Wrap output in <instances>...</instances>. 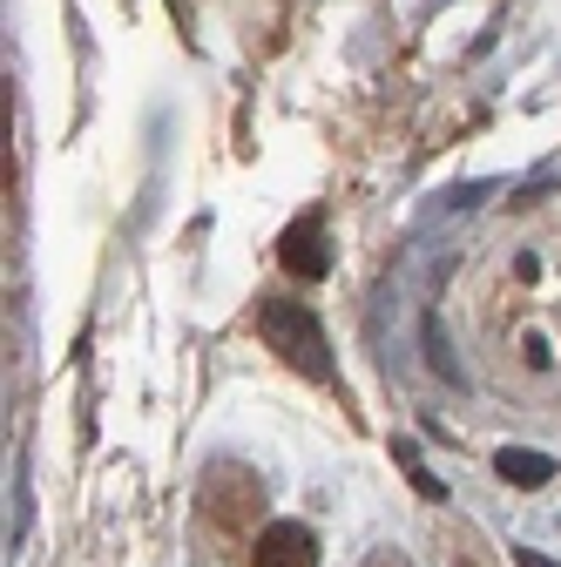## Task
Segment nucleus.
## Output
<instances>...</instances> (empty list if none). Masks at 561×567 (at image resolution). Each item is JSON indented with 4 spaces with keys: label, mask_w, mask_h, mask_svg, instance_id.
<instances>
[{
    "label": "nucleus",
    "mask_w": 561,
    "mask_h": 567,
    "mask_svg": "<svg viewBox=\"0 0 561 567\" xmlns=\"http://www.w3.org/2000/svg\"><path fill=\"white\" fill-rule=\"evenodd\" d=\"M264 344H271L298 379L332 385V344H325V324L312 318V305H292V298L264 305Z\"/></svg>",
    "instance_id": "1"
},
{
    "label": "nucleus",
    "mask_w": 561,
    "mask_h": 567,
    "mask_svg": "<svg viewBox=\"0 0 561 567\" xmlns=\"http://www.w3.org/2000/svg\"><path fill=\"white\" fill-rule=\"evenodd\" d=\"M257 514H264V486H257L251 466H217V473L203 480V520H210V534L237 540Z\"/></svg>",
    "instance_id": "2"
},
{
    "label": "nucleus",
    "mask_w": 561,
    "mask_h": 567,
    "mask_svg": "<svg viewBox=\"0 0 561 567\" xmlns=\"http://www.w3.org/2000/svg\"><path fill=\"white\" fill-rule=\"evenodd\" d=\"M251 567H318V534L305 520H271L251 547Z\"/></svg>",
    "instance_id": "3"
},
{
    "label": "nucleus",
    "mask_w": 561,
    "mask_h": 567,
    "mask_svg": "<svg viewBox=\"0 0 561 567\" xmlns=\"http://www.w3.org/2000/svg\"><path fill=\"white\" fill-rule=\"evenodd\" d=\"M277 257H285V270L292 277H325L332 270V250H325V217H298L292 230H285V244H277Z\"/></svg>",
    "instance_id": "4"
},
{
    "label": "nucleus",
    "mask_w": 561,
    "mask_h": 567,
    "mask_svg": "<svg viewBox=\"0 0 561 567\" xmlns=\"http://www.w3.org/2000/svg\"><path fill=\"white\" fill-rule=\"evenodd\" d=\"M440 560H447V567H501V554L487 547L467 520H447V527H440Z\"/></svg>",
    "instance_id": "5"
},
{
    "label": "nucleus",
    "mask_w": 561,
    "mask_h": 567,
    "mask_svg": "<svg viewBox=\"0 0 561 567\" xmlns=\"http://www.w3.org/2000/svg\"><path fill=\"white\" fill-rule=\"evenodd\" d=\"M494 473L514 480V486H541V480H548V460H541V453H521V446H501V453H494Z\"/></svg>",
    "instance_id": "6"
},
{
    "label": "nucleus",
    "mask_w": 561,
    "mask_h": 567,
    "mask_svg": "<svg viewBox=\"0 0 561 567\" xmlns=\"http://www.w3.org/2000/svg\"><path fill=\"white\" fill-rule=\"evenodd\" d=\"M514 560H521V567H554V560H541V554H514Z\"/></svg>",
    "instance_id": "7"
}]
</instances>
